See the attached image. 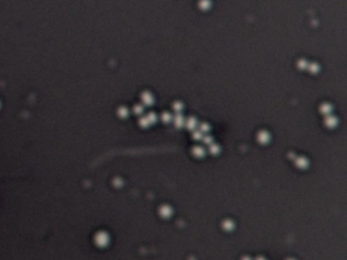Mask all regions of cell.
I'll list each match as a JSON object with an SVG mask.
<instances>
[{"label":"cell","instance_id":"obj_1","mask_svg":"<svg viewBox=\"0 0 347 260\" xmlns=\"http://www.w3.org/2000/svg\"><path fill=\"white\" fill-rule=\"evenodd\" d=\"M95 242L98 246L100 247H105L106 245L109 243V236L107 233L105 232H100L96 235L95 237Z\"/></svg>","mask_w":347,"mask_h":260},{"label":"cell","instance_id":"obj_7","mask_svg":"<svg viewBox=\"0 0 347 260\" xmlns=\"http://www.w3.org/2000/svg\"><path fill=\"white\" fill-rule=\"evenodd\" d=\"M259 138H260V141H262V142H266V141L268 140V136H267V134H265V133L261 134L259 136Z\"/></svg>","mask_w":347,"mask_h":260},{"label":"cell","instance_id":"obj_3","mask_svg":"<svg viewBox=\"0 0 347 260\" xmlns=\"http://www.w3.org/2000/svg\"><path fill=\"white\" fill-rule=\"evenodd\" d=\"M296 166L300 169H304L308 167V160L304 159V158H299V159L296 160Z\"/></svg>","mask_w":347,"mask_h":260},{"label":"cell","instance_id":"obj_6","mask_svg":"<svg viewBox=\"0 0 347 260\" xmlns=\"http://www.w3.org/2000/svg\"><path fill=\"white\" fill-rule=\"evenodd\" d=\"M210 151H211V154H218V152H219V146L216 145V144H214V145H212V146L210 147Z\"/></svg>","mask_w":347,"mask_h":260},{"label":"cell","instance_id":"obj_5","mask_svg":"<svg viewBox=\"0 0 347 260\" xmlns=\"http://www.w3.org/2000/svg\"><path fill=\"white\" fill-rule=\"evenodd\" d=\"M193 152H194V154L196 155V157H197V158H202L203 155L205 154L204 148H203V147H200V146L194 147V151H193Z\"/></svg>","mask_w":347,"mask_h":260},{"label":"cell","instance_id":"obj_4","mask_svg":"<svg viewBox=\"0 0 347 260\" xmlns=\"http://www.w3.org/2000/svg\"><path fill=\"white\" fill-rule=\"evenodd\" d=\"M222 227H223L224 230H226V231H231V230H233V228H234V224H233V222H232V221L226 219V221L223 222Z\"/></svg>","mask_w":347,"mask_h":260},{"label":"cell","instance_id":"obj_10","mask_svg":"<svg viewBox=\"0 0 347 260\" xmlns=\"http://www.w3.org/2000/svg\"><path fill=\"white\" fill-rule=\"evenodd\" d=\"M256 260H267V259H266V258H264V257L260 256V257H258V258L256 259Z\"/></svg>","mask_w":347,"mask_h":260},{"label":"cell","instance_id":"obj_11","mask_svg":"<svg viewBox=\"0 0 347 260\" xmlns=\"http://www.w3.org/2000/svg\"><path fill=\"white\" fill-rule=\"evenodd\" d=\"M288 260H293V259H288Z\"/></svg>","mask_w":347,"mask_h":260},{"label":"cell","instance_id":"obj_2","mask_svg":"<svg viewBox=\"0 0 347 260\" xmlns=\"http://www.w3.org/2000/svg\"><path fill=\"white\" fill-rule=\"evenodd\" d=\"M172 213H173V210H172L171 206H169V205H167V204L162 205L161 207L159 208V214L162 216V218H164V219L170 218V216H172Z\"/></svg>","mask_w":347,"mask_h":260},{"label":"cell","instance_id":"obj_9","mask_svg":"<svg viewBox=\"0 0 347 260\" xmlns=\"http://www.w3.org/2000/svg\"><path fill=\"white\" fill-rule=\"evenodd\" d=\"M241 260H252V258H250V257H249V256H244V257H242V259Z\"/></svg>","mask_w":347,"mask_h":260},{"label":"cell","instance_id":"obj_8","mask_svg":"<svg viewBox=\"0 0 347 260\" xmlns=\"http://www.w3.org/2000/svg\"><path fill=\"white\" fill-rule=\"evenodd\" d=\"M211 139H212L211 137H206V138H205V142H206V143H210L211 141H212Z\"/></svg>","mask_w":347,"mask_h":260}]
</instances>
